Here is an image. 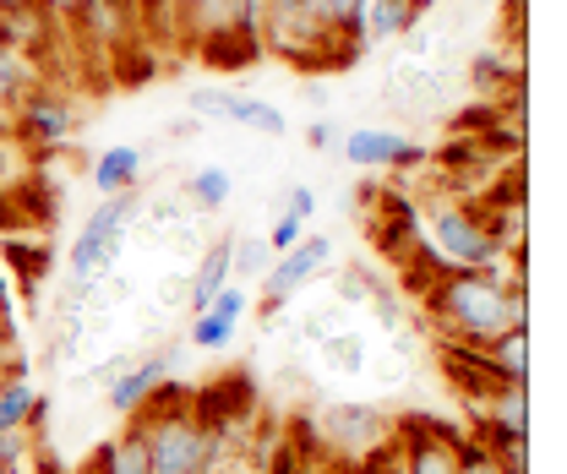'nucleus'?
I'll return each mask as SVG.
<instances>
[{
	"instance_id": "nucleus-17",
	"label": "nucleus",
	"mask_w": 567,
	"mask_h": 474,
	"mask_svg": "<svg viewBox=\"0 0 567 474\" xmlns=\"http://www.w3.org/2000/svg\"><path fill=\"white\" fill-rule=\"evenodd\" d=\"M415 28H421L415 0H365V50H371V44L410 39Z\"/></svg>"
},
{
	"instance_id": "nucleus-27",
	"label": "nucleus",
	"mask_w": 567,
	"mask_h": 474,
	"mask_svg": "<svg viewBox=\"0 0 567 474\" xmlns=\"http://www.w3.org/2000/svg\"><path fill=\"white\" fill-rule=\"evenodd\" d=\"M6 257H11V268L28 278V289L39 284V272L50 268V251H44V246H33V240H11V246H6Z\"/></svg>"
},
{
	"instance_id": "nucleus-38",
	"label": "nucleus",
	"mask_w": 567,
	"mask_h": 474,
	"mask_svg": "<svg viewBox=\"0 0 567 474\" xmlns=\"http://www.w3.org/2000/svg\"><path fill=\"white\" fill-rule=\"evenodd\" d=\"M22 6H33V0H0V17H11V11H22Z\"/></svg>"
},
{
	"instance_id": "nucleus-8",
	"label": "nucleus",
	"mask_w": 567,
	"mask_h": 474,
	"mask_svg": "<svg viewBox=\"0 0 567 474\" xmlns=\"http://www.w3.org/2000/svg\"><path fill=\"white\" fill-rule=\"evenodd\" d=\"M11 126H17V136H22L28 147L50 153V147H66L71 136L82 132V115H76V104H71L66 93L33 87V93L11 110Z\"/></svg>"
},
{
	"instance_id": "nucleus-28",
	"label": "nucleus",
	"mask_w": 567,
	"mask_h": 474,
	"mask_svg": "<svg viewBox=\"0 0 567 474\" xmlns=\"http://www.w3.org/2000/svg\"><path fill=\"white\" fill-rule=\"evenodd\" d=\"M229 104H235L229 87H192V110L208 121H229Z\"/></svg>"
},
{
	"instance_id": "nucleus-37",
	"label": "nucleus",
	"mask_w": 567,
	"mask_h": 474,
	"mask_svg": "<svg viewBox=\"0 0 567 474\" xmlns=\"http://www.w3.org/2000/svg\"><path fill=\"white\" fill-rule=\"evenodd\" d=\"M213 474H262V470H257V464H246V458H240V464H224V458H218Z\"/></svg>"
},
{
	"instance_id": "nucleus-22",
	"label": "nucleus",
	"mask_w": 567,
	"mask_h": 474,
	"mask_svg": "<svg viewBox=\"0 0 567 474\" xmlns=\"http://www.w3.org/2000/svg\"><path fill=\"white\" fill-rule=\"evenodd\" d=\"M306 6H311V17H317L333 39L365 44V0H306Z\"/></svg>"
},
{
	"instance_id": "nucleus-15",
	"label": "nucleus",
	"mask_w": 567,
	"mask_h": 474,
	"mask_svg": "<svg viewBox=\"0 0 567 474\" xmlns=\"http://www.w3.org/2000/svg\"><path fill=\"white\" fill-rule=\"evenodd\" d=\"M235 278V240L224 235V240H213L208 251H203V262H197V272L186 278V306H192V317L197 311H208V300Z\"/></svg>"
},
{
	"instance_id": "nucleus-7",
	"label": "nucleus",
	"mask_w": 567,
	"mask_h": 474,
	"mask_svg": "<svg viewBox=\"0 0 567 474\" xmlns=\"http://www.w3.org/2000/svg\"><path fill=\"white\" fill-rule=\"evenodd\" d=\"M311 425H317L322 453H339V458H365L388 442V420L371 404H328Z\"/></svg>"
},
{
	"instance_id": "nucleus-23",
	"label": "nucleus",
	"mask_w": 567,
	"mask_h": 474,
	"mask_svg": "<svg viewBox=\"0 0 567 474\" xmlns=\"http://www.w3.org/2000/svg\"><path fill=\"white\" fill-rule=\"evenodd\" d=\"M197 55H203L213 71H246L262 61V44H257V39H240V33H218L208 44H197Z\"/></svg>"
},
{
	"instance_id": "nucleus-16",
	"label": "nucleus",
	"mask_w": 567,
	"mask_h": 474,
	"mask_svg": "<svg viewBox=\"0 0 567 474\" xmlns=\"http://www.w3.org/2000/svg\"><path fill=\"white\" fill-rule=\"evenodd\" d=\"M513 76H524V44H492V50H481L475 61H470V87L481 93V99H496Z\"/></svg>"
},
{
	"instance_id": "nucleus-1",
	"label": "nucleus",
	"mask_w": 567,
	"mask_h": 474,
	"mask_svg": "<svg viewBox=\"0 0 567 474\" xmlns=\"http://www.w3.org/2000/svg\"><path fill=\"white\" fill-rule=\"evenodd\" d=\"M415 300L425 306L436 339L453 343H492L513 328H529L524 257H507L502 268L481 272H436Z\"/></svg>"
},
{
	"instance_id": "nucleus-4",
	"label": "nucleus",
	"mask_w": 567,
	"mask_h": 474,
	"mask_svg": "<svg viewBox=\"0 0 567 474\" xmlns=\"http://www.w3.org/2000/svg\"><path fill=\"white\" fill-rule=\"evenodd\" d=\"M425 246L447 272L502 268V251L486 240V229L475 218V203H464V197H436L425 207Z\"/></svg>"
},
{
	"instance_id": "nucleus-12",
	"label": "nucleus",
	"mask_w": 567,
	"mask_h": 474,
	"mask_svg": "<svg viewBox=\"0 0 567 474\" xmlns=\"http://www.w3.org/2000/svg\"><path fill=\"white\" fill-rule=\"evenodd\" d=\"M44 425H50V399L28 382V365L0 371V436H6V431H33V436H44Z\"/></svg>"
},
{
	"instance_id": "nucleus-34",
	"label": "nucleus",
	"mask_w": 567,
	"mask_h": 474,
	"mask_svg": "<svg viewBox=\"0 0 567 474\" xmlns=\"http://www.w3.org/2000/svg\"><path fill=\"white\" fill-rule=\"evenodd\" d=\"M306 142H311V147L322 153V147H333V142H344V136H339V126H333V121H311V126H306Z\"/></svg>"
},
{
	"instance_id": "nucleus-13",
	"label": "nucleus",
	"mask_w": 567,
	"mask_h": 474,
	"mask_svg": "<svg viewBox=\"0 0 567 474\" xmlns=\"http://www.w3.org/2000/svg\"><path fill=\"white\" fill-rule=\"evenodd\" d=\"M169 360H175V349H153V354H142V360H132L115 382H110V409L115 414H137L164 382H169Z\"/></svg>"
},
{
	"instance_id": "nucleus-39",
	"label": "nucleus",
	"mask_w": 567,
	"mask_h": 474,
	"mask_svg": "<svg viewBox=\"0 0 567 474\" xmlns=\"http://www.w3.org/2000/svg\"><path fill=\"white\" fill-rule=\"evenodd\" d=\"M0 44H6V17H0Z\"/></svg>"
},
{
	"instance_id": "nucleus-36",
	"label": "nucleus",
	"mask_w": 567,
	"mask_h": 474,
	"mask_svg": "<svg viewBox=\"0 0 567 474\" xmlns=\"http://www.w3.org/2000/svg\"><path fill=\"white\" fill-rule=\"evenodd\" d=\"M164 6H169V33H181V28H186V17H192V6H197V0H164Z\"/></svg>"
},
{
	"instance_id": "nucleus-2",
	"label": "nucleus",
	"mask_w": 567,
	"mask_h": 474,
	"mask_svg": "<svg viewBox=\"0 0 567 474\" xmlns=\"http://www.w3.org/2000/svg\"><path fill=\"white\" fill-rule=\"evenodd\" d=\"M132 420L147 436V474H213V464L224 458L218 431L192 409V393L175 382H164Z\"/></svg>"
},
{
	"instance_id": "nucleus-19",
	"label": "nucleus",
	"mask_w": 567,
	"mask_h": 474,
	"mask_svg": "<svg viewBox=\"0 0 567 474\" xmlns=\"http://www.w3.org/2000/svg\"><path fill=\"white\" fill-rule=\"evenodd\" d=\"M142 181V147H110V153H99V164H93V186L104 192V197H121V192H137Z\"/></svg>"
},
{
	"instance_id": "nucleus-20",
	"label": "nucleus",
	"mask_w": 567,
	"mask_h": 474,
	"mask_svg": "<svg viewBox=\"0 0 567 474\" xmlns=\"http://www.w3.org/2000/svg\"><path fill=\"white\" fill-rule=\"evenodd\" d=\"M93 470L99 474H147V436L137 431V420H132L115 442H104V447H99Z\"/></svg>"
},
{
	"instance_id": "nucleus-18",
	"label": "nucleus",
	"mask_w": 567,
	"mask_h": 474,
	"mask_svg": "<svg viewBox=\"0 0 567 474\" xmlns=\"http://www.w3.org/2000/svg\"><path fill=\"white\" fill-rule=\"evenodd\" d=\"M475 349L492 365L496 382H524L529 388V328H513V333H502L492 343H475Z\"/></svg>"
},
{
	"instance_id": "nucleus-24",
	"label": "nucleus",
	"mask_w": 567,
	"mask_h": 474,
	"mask_svg": "<svg viewBox=\"0 0 567 474\" xmlns=\"http://www.w3.org/2000/svg\"><path fill=\"white\" fill-rule=\"evenodd\" d=\"M229 121H235V126H251V132H262V136H284V110L262 104V99H240V93H235Z\"/></svg>"
},
{
	"instance_id": "nucleus-14",
	"label": "nucleus",
	"mask_w": 567,
	"mask_h": 474,
	"mask_svg": "<svg viewBox=\"0 0 567 474\" xmlns=\"http://www.w3.org/2000/svg\"><path fill=\"white\" fill-rule=\"evenodd\" d=\"M240 322H246V289L240 284H224L208 300V311L192 317V343L197 349H224V343L235 339Z\"/></svg>"
},
{
	"instance_id": "nucleus-21",
	"label": "nucleus",
	"mask_w": 567,
	"mask_h": 474,
	"mask_svg": "<svg viewBox=\"0 0 567 474\" xmlns=\"http://www.w3.org/2000/svg\"><path fill=\"white\" fill-rule=\"evenodd\" d=\"M39 87V71H33V61L22 55V50H11V44H0V121L28 99Z\"/></svg>"
},
{
	"instance_id": "nucleus-29",
	"label": "nucleus",
	"mask_w": 567,
	"mask_h": 474,
	"mask_svg": "<svg viewBox=\"0 0 567 474\" xmlns=\"http://www.w3.org/2000/svg\"><path fill=\"white\" fill-rule=\"evenodd\" d=\"M274 268V251H268V240H240L235 246V272L240 278H251V272H268Z\"/></svg>"
},
{
	"instance_id": "nucleus-11",
	"label": "nucleus",
	"mask_w": 567,
	"mask_h": 474,
	"mask_svg": "<svg viewBox=\"0 0 567 474\" xmlns=\"http://www.w3.org/2000/svg\"><path fill=\"white\" fill-rule=\"evenodd\" d=\"M436 365H442V377H447V388L464 399L470 409H481L486 399H492L496 382L492 377V365L481 360V349L475 343H453V339H436Z\"/></svg>"
},
{
	"instance_id": "nucleus-25",
	"label": "nucleus",
	"mask_w": 567,
	"mask_h": 474,
	"mask_svg": "<svg viewBox=\"0 0 567 474\" xmlns=\"http://www.w3.org/2000/svg\"><path fill=\"white\" fill-rule=\"evenodd\" d=\"M186 192H192V203L197 207H224L229 203V192H235V181H229V169H218V164H208V169H197V175H192V186H186Z\"/></svg>"
},
{
	"instance_id": "nucleus-32",
	"label": "nucleus",
	"mask_w": 567,
	"mask_h": 474,
	"mask_svg": "<svg viewBox=\"0 0 567 474\" xmlns=\"http://www.w3.org/2000/svg\"><path fill=\"white\" fill-rule=\"evenodd\" d=\"M289 218H295V224H306V218H311V213H317V192H311V186H289Z\"/></svg>"
},
{
	"instance_id": "nucleus-40",
	"label": "nucleus",
	"mask_w": 567,
	"mask_h": 474,
	"mask_svg": "<svg viewBox=\"0 0 567 474\" xmlns=\"http://www.w3.org/2000/svg\"><path fill=\"white\" fill-rule=\"evenodd\" d=\"M0 311H6V289H0Z\"/></svg>"
},
{
	"instance_id": "nucleus-3",
	"label": "nucleus",
	"mask_w": 567,
	"mask_h": 474,
	"mask_svg": "<svg viewBox=\"0 0 567 474\" xmlns=\"http://www.w3.org/2000/svg\"><path fill=\"white\" fill-rule=\"evenodd\" d=\"M262 55H274L284 66H295L300 76H322L333 61V33L311 17L306 0H262Z\"/></svg>"
},
{
	"instance_id": "nucleus-35",
	"label": "nucleus",
	"mask_w": 567,
	"mask_h": 474,
	"mask_svg": "<svg viewBox=\"0 0 567 474\" xmlns=\"http://www.w3.org/2000/svg\"><path fill=\"white\" fill-rule=\"evenodd\" d=\"M82 6H87V0H39V11H50L55 22H71V17H76Z\"/></svg>"
},
{
	"instance_id": "nucleus-41",
	"label": "nucleus",
	"mask_w": 567,
	"mask_h": 474,
	"mask_svg": "<svg viewBox=\"0 0 567 474\" xmlns=\"http://www.w3.org/2000/svg\"><path fill=\"white\" fill-rule=\"evenodd\" d=\"M82 474H99V470H93V464H87V470H82Z\"/></svg>"
},
{
	"instance_id": "nucleus-6",
	"label": "nucleus",
	"mask_w": 567,
	"mask_h": 474,
	"mask_svg": "<svg viewBox=\"0 0 567 474\" xmlns=\"http://www.w3.org/2000/svg\"><path fill=\"white\" fill-rule=\"evenodd\" d=\"M475 218H481L486 240L502 251V262H507V257H529V192H524V158L502 164V175L475 197Z\"/></svg>"
},
{
	"instance_id": "nucleus-26",
	"label": "nucleus",
	"mask_w": 567,
	"mask_h": 474,
	"mask_svg": "<svg viewBox=\"0 0 567 474\" xmlns=\"http://www.w3.org/2000/svg\"><path fill=\"white\" fill-rule=\"evenodd\" d=\"M322 354H328V365H339V371H365V349L354 333H328L322 339Z\"/></svg>"
},
{
	"instance_id": "nucleus-33",
	"label": "nucleus",
	"mask_w": 567,
	"mask_h": 474,
	"mask_svg": "<svg viewBox=\"0 0 567 474\" xmlns=\"http://www.w3.org/2000/svg\"><path fill=\"white\" fill-rule=\"evenodd\" d=\"M354 474H399V470H393V447L382 442L377 453H365V458H360V470H354Z\"/></svg>"
},
{
	"instance_id": "nucleus-30",
	"label": "nucleus",
	"mask_w": 567,
	"mask_h": 474,
	"mask_svg": "<svg viewBox=\"0 0 567 474\" xmlns=\"http://www.w3.org/2000/svg\"><path fill=\"white\" fill-rule=\"evenodd\" d=\"M458 474H507V470L496 464L475 436H464V447H458Z\"/></svg>"
},
{
	"instance_id": "nucleus-9",
	"label": "nucleus",
	"mask_w": 567,
	"mask_h": 474,
	"mask_svg": "<svg viewBox=\"0 0 567 474\" xmlns=\"http://www.w3.org/2000/svg\"><path fill=\"white\" fill-rule=\"evenodd\" d=\"M333 262V240L328 235H300V246H289L284 257H274V268L262 272V284H268V311H279L284 300L300 289V284H311L317 272Z\"/></svg>"
},
{
	"instance_id": "nucleus-5",
	"label": "nucleus",
	"mask_w": 567,
	"mask_h": 474,
	"mask_svg": "<svg viewBox=\"0 0 567 474\" xmlns=\"http://www.w3.org/2000/svg\"><path fill=\"white\" fill-rule=\"evenodd\" d=\"M137 218V192H121V197H104L93 207V218L82 224L76 246H71V262H66V278H71V295H82L93 278H104L115 251H121V235L132 229Z\"/></svg>"
},
{
	"instance_id": "nucleus-10",
	"label": "nucleus",
	"mask_w": 567,
	"mask_h": 474,
	"mask_svg": "<svg viewBox=\"0 0 567 474\" xmlns=\"http://www.w3.org/2000/svg\"><path fill=\"white\" fill-rule=\"evenodd\" d=\"M344 158L354 169H410L425 158V147L410 142L404 132H393V126H354L344 136Z\"/></svg>"
},
{
	"instance_id": "nucleus-31",
	"label": "nucleus",
	"mask_w": 567,
	"mask_h": 474,
	"mask_svg": "<svg viewBox=\"0 0 567 474\" xmlns=\"http://www.w3.org/2000/svg\"><path fill=\"white\" fill-rule=\"evenodd\" d=\"M300 235H306V229H300V224H295L289 213H279V224L268 229V251H274V257H284L289 246H300Z\"/></svg>"
}]
</instances>
